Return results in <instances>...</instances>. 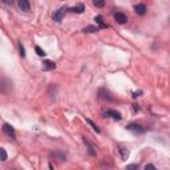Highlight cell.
Masks as SVG:
<instances>
[{
    "mask_svg": "<svg viewBox=\"0 0 170 170\" xmlns=\"http://www.w3.org/2000/svg\"><path fill=\"white\" fill-rule=\"evenodd\" d=\"M69 11L70 12H76V13H82V12L85 11V7L82 4H79V5H76V7H73V8H69Z\"/></svg>",
    "mask_w": 170,
    "mask_h": 170,
    "instance_id": "9",
    "label": "cell"
},
{
    "mask_svg": "<svg viewBox=\"0 0 170 170\" xmlns=\"http://www.w3.org/2000/svg\"><path fill=\"white\" fill-rule=\"evenodd\" d=\"M56 68V64L53 63V61H49V60H45L44 63H43V69L44 70H52Z\"/></svg>",
    "mask_w": 170,
    "mask_h": 170,
    "instance_id": "6",
    "label": "cell"
},
{
    "mask_svg": "<svg viewBox=\"0 0 170 170\" xmlns=\"http://www.w3.org/2000/svg\"><path fill=\"white\" fill-rule=\"evenodd\" d=\"M3 132H4L5 134L11 136V137H15V129L12 128L10 124H4V125H3Z\"/></svg>",
    "mask_w": 170,
    "mask_h": 170,
    "instance_id": "5",
    "label": "cell"
},
{
    "mask_svg": "<svg viewBox=\"0 0 170 170\" xmlns=\"http://www.w3.org/2000/svg\"><path fill=\"white\" fill-rule=\"evenodd\" d=\"M8 158V154L5 149H3V148H0V161H7Z\"/></svg>",
    "mask_w": 170,
    "mask_h": 170,
    "instance_id": "11",
    "label": "cell"
},
{
    "mask_svg": "<svg viewBox=\"0 0 170 170\" xmlns=\"http://www.w3.org/2000/svg\"><path fill=\"white\" fill-rule=\"evenodd\" d=\"M120 151H121L122 158H124V160H126V158L129 157V151H128V149H125V148H121V149H120Z\"/></svg>",
    "mask_w": 170,
    "mask_h": 170,
    "instance_id": "15",
    "label": "cell"
},
{
    "mask_svg": "<svg viewBox=\"0 0 170 170\" xmlns=\"http://www.w3.org/2000/svg\"><path fill=\"white\" fill-rule=\"evenodd\" d=\"M145 169H146V170H149V169H156V166L151 165V163H148V165L145 166Z\"/></svg>",
    "mask_w": 170,
    "mask_h": 170,
    "instance_id": "18",
    "label": "cell"
},
{
    "mask_svg": "<svg viewBox=\"0 0 170 170\" xmlns=\"http://www.w3.org/2000/svg\"><path fill=\"white\" fill-rule=\"evenodd\" d=\"M126 129L130 132H134V133H142L144 132V128H142L141 125H138V124H129L128 126H126Z\"/></svg>",
    "mask_w": 170,
    "mask_h": 170,
    "instance_id": "2",
    "label": "cell"
},
{
    "mask_svg": "<svg viewBox=\"0 0 170 170\" xmlns=\"http://www.w3.org/2000/svg\"><path fill=\"white\" fill-rule=\"evenodd\" d=\"M85 33H93V32H97V27H93V25H89L84 29Z\"/></svg>",
    "mask_w": 170,
    "mask_h": 170,
    "instance_id": "12",
    "label": "cell"
},
{
    "mask_svg": "<svg viewBox=\"0 0 170 170\" xmlns=\"http://www.w3.org/2000/svg\"><path fill=\"white\" fill-rule=\"evenodd\" d=\"M106 116L108 117H112L113 120H117V121H120V120H121V114H120L118 112H117V110H108L106 112Z\"/></svg>",
    "mask_w": 170,
    "mask_h": 170,
    "instance_id": "7",
    "label": "cell"
},
{
    "mask_svg": "<svg viewBox=\"0 0 170 170\" xmlns=\"http://www.w3.org/2000/svg\"><path fill=\"white\" fill-rule=\"evenodd\" d=\"M35 51H36V53H37L39 56H45V52L43 51V49L40 48V47H36V48H35Z\"/></svg>",
    "mask_w": 170,
    "mask_h": 170,
    "instance_id": "16",
    "label": "cell"
},
{
    "mask_svg": "<svg viewBox=\"0 0 170 170\" xmlns=\"http://www.w3.org/2000/svg\"><path fill=\"white\" fill-rule=\"evenodd\" d=\"M134 11L137 15H145V12H146V5L145 4H137L134 5Z\"/></svg>",
    "mask_w": 170,
    "mask_h": 170,
    "instance_id": "8",
    "label": "cell"
},
{
    "mask_svg": "<svg viewBox=\"0 0 170 170\" xmlns=\"http://www.w3.org/2000/svg\"><path fill=\"white\" fill-rule=\"evenodd\" d=\"M86 122H88V124H89V125H91V126H92V128H93V129H94V130H96V132H97V133H100V129H98V126H97V125H96V124H94L93 121H91V120H89V118H86Z\"/></svg>",
    "mask_w": 170,
    "mask_h": 170,
    "instance_id": "14",
    "label": "cell"
},
{
    "mask_svg": "<svg viewBox=\"0 0 170 170\" xmlns=\"http://www.w3.org/2000/svg\"><path fill=\"white\" fill-rule=\"evenodd\" d=\"M3 3H4V4H7V5H11L12 3H13V0H3Z\"/></svg>",
    "mask_w": 170,
    "mask_h": 170,
    "instance_id": "19",
    "label": "cell"
},
{
    "mask_svg": "<svg viewBox=\"0 0 170 170\" xmlns=\"http://www.w3.org/2000/svg\"><path fill=\"white\" fill-rule=\"evenodd\" d=\"M94 21L100 25V28H106V24L104 23V19H103V16H96L94 17Z\"/></svg>",
    "mask_w": 170,
    "mask_h": 170,
    "instance_id": "10",
    "label": "cell"
},
{
    "mask_svg": "<svg viewBox=\"0 0 170 170\" xmlns=\"http://www.w3.org/2000/svg\"><path fill=\"white\" fill-rule=\"evenodd\" d=\"M137 168H138L137 165H129L128 166V169H137Z\"/></svg>",
    "mask_w": 170,
    "mask_h": 170,
    "instance_id": "20",
    "label": "cell"
},
{
    "mask_svg": "<svg viewBox=\"0 0 170 170\" xmlns=\"http://www.w3.org/2000/svg\"><path fill=\"white\" fill-rule=\"evenodd\" d=\"M93 4L97 8H103L105 5V0H93Z\"/></svg>",
    "mask_w": 170,
    "mask_h": 170,
    "instance_id": "13",
    "label": "cell"
},
{
    "mask_svg": "<svg viewBox=\"0 0 170 170\" xmlns=\"http://www.w3.org/2000/svg\"><path fill=\"white\" fill-rule=\"evenodd\" d=\"M17 5H19V8L24 12L29 11V7H31L28 0H17Z\"/></svg>",
    "mask_w": 170,
    "mask_h": 170,
    "instance_id": "3",
    "label": "cell"
},
{
    "mask_svg": "<svg viewBox=\"0 0 170 170\" xmlns=\"http://www.w3.org/2000/svg\"><path fill=\"white\" fill-rule=\"evenodd\" d=\"M64 13H65V10H64V8H60V10H57L56 12H55L52 17H53L55 21H61L63 20V17H64Z\"/></svg>",
    "mask_w": 170,
    "mask_h": 170,
    "instance_id": "4",
    "label": "cell"
},
{
    "mask_svg": "<svg viewBox=\"0 0 170 170\" xmlns=\"http://www.w3.org/2000/svg\"><path fill=\"white\" fill-rule=\"evenodd\" d=\"M114 20L118 24H125L126 21H128V17H126V15L122 13V12H117V13L114 15Z\"/></svg>",
    "mask_w": 170,
    "mask_h": 170,
    "instance_id": "1",
    "label": "cell"
},
{
    "mask_svg": "<svg viewBox=\"0 0 170 170\" xmlns=\"http://www.w3.org/2000/svg\"><path fill=\"white\" fill-rule=\"evenodd\" d=\"M19 51H20L21 57L25 56V51H24V47H23V44H21V43H19Z\"/></svg>",
    "mask_w": 170,
    "mask_h": 170,
    "instance_id": "17",
    "label": "cell"
}]
</instances>
